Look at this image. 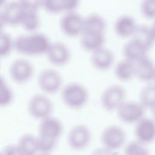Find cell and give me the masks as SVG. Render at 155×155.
<instances>
[{
    "instance_id": "f35d334b",
    "label": "cell",
    "mask_w": 155,
    "mask_h": 155,
    "mask_svg": "<svg viewBox=\"0 0 155 155\" xmlns=\"http://www.w3.org/2000/svg\"><path fill=\"white\" fill-rule=\"evenodd\" d=\"M37 155H51V153H45V152H39Z\"/></svg>"
},
{
    "instance_id": "277c9868",
    "label": "cell",
    "mask_w": 155,
    "mask_h": 155,
    "mask_svg": "<svg viewBox=\"0 0 155 155\" xmlns=\"http://www.w3.org/2000/svg\"><path fill=\"white\" fill-rule=\"evenodd\" d=\"M37 84L43 94H54L62 88V76L56 69L47 68L42 70L38 74Z\"/></svg>"
},
{
    "instance_id": "4dcf8cb0",
    "label": "cell",
    "mask_w": 155,
    "mask_h": 155,
    "mask_svg": "<svg viewBox=\"0 0 155 155\" xmlns=\"http://www.w3.org/2000/svg\"><path fill=\"white\" fill-rule=\"evenodd\" d=\"M63 12H75L80 4V0H59Z\"/></svg>"
},
{
    "instance_id": "4316f807",
    "label": "cell",
    "mask_w": 155,
    "mask_h": 155,
    "mask_svg": "<svg viewBox=\"0 0 155 155\" xmlns=\"http://www.w3.org/2000/svg\"><path fill=\"white\" fill-rule=\"evenodd\" d=\"M125 155H150L145 145L137 140H133L128 143L124 149Z\"/></svg>"
},
{
    "instance_id": "8fae6325",
    "label": "cell",
    "mask_w": 155,
    "mask_h": 155,
    "mask_svg": "<svg viewBox=\"0 0 155 155\" xmlns=\"http://www.w3.org/2000/svg\"><path fill=\"white\" fill-rule=\"evenodd\" d=\"M91 139V132L84 124H78L73 127L67 135V143L69 147L74 150L85 148Z\"/></svg>"
},
{
    "instance_id": "4fadbf2b",
    "label": "cell",
    "mask_w": 155,
    "mask_h": 155,
    "mask_svg": "<svg viewBox=\"0 0 155 155\" xmlns=\"http://www.w3.org/2000/svg\"><path fill=\"white\" fill-rule=\"evenodd\" d=\"M136 140L146 145L155 140V120L143 117L136 123L134 130Z\"/></svg>"
},
{
    "instance_id": "836d02e7",
    "label": "cell",
    "mask_w": 155,
    "mask_h": 155,
    "mask_svg": "<svg viewBox=\"0 0 155 155\" xmlns=\"http://www.w3.org/2000/svg\"><path fill=\"white\" fill-rule=\"evenodd\" d=\"M91 155H117V153L103 146L94 150Z\"/></svg>"
},
{
    "instance_id": "603a6c76",
    "label": "cell",
    "mask_w": 155,
    "mask_h": 155,
    "mask_svg": "<svg viewBox=\"0 0 155 155\" xmlns=\"http://www.w3.org/2000/svg\"><path fill=\"white\" fill-rule=\"evenodd\" d=\"M106 28V22L104 18L96 13L89 15L84 18L83 31L104 33Z\"/></svg>"
},
{
    "instance_id": "9c48e42d",
    "label": "cell",
    "mask_w": 155,
    "mask_h": 155,
    "mask_svg": "<svg viewBox=\"0 0 155 155\" xmlns=\"http://www.w3.org/2000/svg\"><path fill=\"white\" fill-rule=\"evenodd\" d=\"M84 18L76 11L65 13L59 22L62 32L69 38L80 36L84 29Z\"/></svg>"
},
{
    "instance_id": "8992f818",
    "label": "cell",
    "mask_w": 155,
    "mask_h": 155,
    "mask_svg": "<svg viewBox=\"0 0 155 155\" xmlns=\"http://www.w3.org/2000/svg\"><path fill=\"white\" fill-rule=\"evenodd\" d=\"M35 69L32 63L24 58L14 60L10 65L8 74L10 79L17 84H25L33 78Z\"/></svg>"
},
{
    "instance_id": "cb8c5ba5",
    "label": "cell",
    "mask_w": 155,
    "mask_h": 155,
    "mask_svg": "<svg viewBox=\"0 0 155 155\" xmlns=\"http://www.w3.org/2000/svg\"><path fill=\"white\" fill-rule=\"evenodd\" d=\"M131 38L140 42L148 50L152 48L155 42L150 27L145 25H138Z\"/></svg>"
},
{
    "instance_id": "e575fe53",
    "label": "cell",
    "mask_w": 155,
    "mask_h": 155,
    "mask_svg": "<svg viewBox=\"0 0 155 155\" xmlns=\"http://www.w3.org/2000/svg\"><path fill=\"white\" fill-rule=\"evenodd\" d=\"M5 25V24L1 13V11L0 10V31L3 30V28Z\"/></svg>"
},
{
    "instance_id": "1f68e13d",
    "label": "cell",
    "mask_w": 155,
    "mask_h": 155,
    "mask_svg": "<svg viewBox=\"0 0 155 155\" xmlns=\"http://www.w3.org/2000/svg\"><path fill=\"white\" fill-rule=\"evenodd\" d=\"M25 10L39 11L41 8V0H17Z\"/></svg>"
},
{
    "instance_id": "3957f363",
    "label": "cell",
    "mask_w": 155,
    "mask_h": 155,
    "mask_svg": "<svg viewBox=\"0 0 155 155\" xmlns=\"http://www.w3.org/2000/svg\"><path fill=\"white\" fill-rule=\"evenodd\" d=\"M61 99L65 106L71 109L78 110L87 104L89 94L83 85L78 82H71L62 88Z\"/></svg>"
},
{
    "instance_id": "7c38bea8",
    "label": "cell",
    "mask_w": 155,
    "mask_h": 155,
    "mask_svg": "<svg viewBox=\"0 0 155 155\" xmlns=\"http://www.w3.org/2000/svg\"><path fill=\"white\" fill-rule=\"evenodd\" d=\"M49 62L56 67H62L70 61L71 53L66 44L62 42H51L46 54Z\"/></svg>"
},
{
    "instance_id": "5bb4252c",
    "label": "cell",
    "mask_w": 155,
    "mask_h": 155,
    "mask_svg": "<svg viewBox=\"0 0 155 155\" xmlns=\"http://www.w3.org/2000/svg\"><path fill=\"white\" fill-rule=\"evenodd\" d=\"M91 54L90 61L95 69L99 71H107L113 65L114 54L111 50L103 47Z\"/></svg>"
},
{
    "instance_id": "f546056e",
    "label": "cell",
    "mask_w": 155,
    "mask_h": 155,
    "mask_svg": "<svg viewBox=\"0 0 155 155\" xmlns=\"http://www.w3.org/2000/svg\"><path fill=\"white\" fill-rule=\"evenodd\" d=\"M41 7L50 14H59L63 12L59 0H41Z\"/></svg>"
},
{
    "instance_id": "44dd1931",
    "label": "cell",
    "mask_w": 155,
    "mask_h": 155,
    "mask_svg": "<svg viewBox=\"0 0 155 155\" xmlns=\"http://www.w3.org/2000/svg\"><path fill=\"white\" fill-rule=\"evenodd\" d=\"M114 73L118 80L129 81L135 77V63L124 58L116 64Z\"/></svg>"
},
{
    "instance_id": "ac0fdd59",
    "label": "cell",
    "mask_w": 155,
    "mask_h": 155,
    "mask_svg": "<svg viewBox=\"0 0 155 155\" xmlns=\"http://www.w3.org/2000/svg\"><path fill=\"white\" fill-rule=\"evenodd\" d=\"M135 63V77L144 82L154 80L155 64L148 56Z\"/></svg>"
},
{
    "instance_id": "7a4b0ae2",
    "label": "cell",
    "mask_w": 155,
    "mask_h": 155,
    "mask_svg": "<svg viewBox=\"0 0 155 155\" xmlns=\"http://www.w3.org/2000/svg\"><path fill=\"white\" fill-rule=\"evenodd\" d=\"M63 131L61 121L52 116L40 120L37 136L40 152L51 153Z\"/></svg>"
},
{
    "instance_id": "8d00e7d4",
    "label": "cell",
    "mask_w": 155,
    "mask_h": 155,
    "mask_svg": "<svg viewBox=\"0 0 155 155\" xmlns=\"http://www.w3.org/2000/svg\"><path fill=\"white\" fill-rule=\"evenodd\" d=\"M7 2V0H0V8L3 7L6 3Z\"/></svg>"
},
{
    "instance_id": "6da1fadb",
    "label": "cell",
    "mask_w": 155,
    "mask_h": 155,
    "mask_svg": "<svg viewBox=\"0 0 155 155\" xmlns=\"http://www.w3.org/2000/svg\"><path fill=\"white\" fill-rule=\"evenodd\" d=\"M51 43L47 35L37 31L19 35L13 40L16 51L28 56L45 54Z\"/></svg>"
},
{
    "instance_id": "2e32d148",
    "label": "cell",
    "mask_w": 155,
    "mask_h": 155,
    "mask_svg": "<svg viewBox=\"0 0 155 155\" xmlns=\"http://www.w3.org/2000/svg\"><path fill=\"white\" fill-rule=\"evenodd\" d=\"M138 25L134 18L124 15L117 18L114 24V30L116 35L121 38H132Z\"/></svg>"
},
{
    "instance_id": "30bf717a",
    "label": "cell",
    "mask_w": 155,
    "mask_h": 155,
    "mask_svg": "<svg viewBox=\"0 0 155 155\" xmlns=\"http://www.w3.org/2000/svg\"><path fill=\"white\" fill-rule=\"evenodd\" d=\"M145 108L136 101H125L116 110L119 119L126 124L137 123L144 117Z\"/></svg>"
},
{
    "instance_id": "9a60e30c",
    "label": "cell",
    "mask_w": 155,
    "mask_h": 155,
    "mask_svg": "<svg viewBox=\"0 0 155 155\" xmlns=\"http://www.w3.org/2000/svg\"><path fill=\"white\" fill-rule=\"evenodd\" d=\"M24 11V8L18 1L7 2L1 10L5 25L12 27L20 25Z\"/></svg>"
},
{
    "instance_id": "7402d4cb",
    "label": "cell",
    "mask_w": 155,
    "mask_h": 155,
    "mask_svg": "<svg viewBox=\"0 0 155 155\" xmlns=\"http://www.w3.org/2000/svg\"><path fill=\"white\" fill-rule=\"evenodd\" d=\"M38 12L24 9L20 25L27 31L29 33L36 32L39 28L41 19Z\"/></svg>"
},
{
    "instance_id": "74e56055",
    "label": "cell",
    "mask_w": 155,
    "mask_h": 155,
    "mask_svg": "<svg viewBox=\"0 0 155 155\" xmlns=\"http://www.w3.org/2000/svg\"><path fill=\"white\" fill-rule=\"evenodd\" d=\"M152 111V114H153V116L154 117V120H155V105L153 106L151 109H150Z\"/></svg>"
},
{
    "instance_id": "83f0119b",
    "label": "cell",
    "mask_w": 155,
    "mask_h": 155,
    "mask_svg": "<svg viewBox=\"0 0 155 155\" xmlns=\"http://www.w3.org/2000/svg\"><path fill=\"white\" fill-rule=\"evenodd\" d=\"M14 48L13 40L11 36L5 31H0V58L8 56Z\"/></svg>"
},
{
    "instance_id": "d6a6232c",
    "label": "cell",
    "mask_w": 155,
    "mask_h": 155,
    "mask_svg": "<svg viewBox=\"0 0 155 155\" xmlns=\"http://www.w3.org/2000/svg\"><path fill=\"white\" fill-rule=\"evenodd\" d=\"M1 155H22L16 144L5 146L1 152Z\"/></svg>"
},
{
    "instance_id": "f1b7e54d",
    "label": "cell",
    "mask_w": 155,
    "mask_h": 155,
    "mask_svg": "<svg viewBox=\"0 0 155 155\" xmlns=\"http://www.w3.org/2000/svg\"><path fill=\"white\" fill-rule=\"evenodd\" d=\"M140 10L144 18L155 19V0H142Z\"/></svg>"
},
{
    "instance_id": "d6986e66",
    "label": "cell",
    "mask_w": 155,
    "mask_h": 155,
    "mask_svg": "<svg viewBox=\"0 0 155 155\" xmlns=\"http://www.w3.org/2000/svg\"><path fill=\"white\" fill-rule=\"evenodd\" d=\"M148 51L143 44L133 38L127 42L123 47L124 58L133 62L147 56Z\"/></svg>"
},
{
    "instance_id": "ffe728a7",
    "label": "cell",
    "mask_w": 155,
    "mask_h": 155,
    "mask_svg": "<svg viewBox=\"0 0 155 155\" xmlns=\"http://www.w3.org/2000/svg\"><path fill=\"white\" fill-rule=\"evenodd\" d=\"M22 155H37L40 152L37 136L31 133H25L16 144Z\"/></svg>"
},
{
    "instance_id": "484cf974",
    "label": "cell",
    "mask_w": 155,
    "mask_h": 155,
    "mask_svg": "<svg viewBox=\"0 0 155 155\" xmlns=\"http://www.w3.org/2000/svg\"><path fill=\"white\" fill-rule=\"evenodd\" d=\"M13 92L5 79L0 75V108L9 106L13 102Z\"/></svg>"
},
{
    "instance_id": "d590c367",
    "label": "cell",
    "mask_w": 155,
    "mask_h": 155,
    "mask_svg": "<svg viewBox=\"0 0 155 155\" xmlns=\"http://www.w3.org/2000/svg\"><path fill=\"white\" fill-rule=\"evenodd\" d=\"M150 30H151L152 35L153 36V38L154 39V41H155V21H154V22L153 23V24L150 27Z\"/></svg>"
},
{
    "instance_id": "e0dca14e",
    "label": "cell",
    "mask_w": 155,
    "mask_h": 155,
    "mask_svg": "<svg viewBox=\"0 0 155 155\" xmlns=\"http://www.w3.org/2000/svg\"><path fill=\"white\" fill-rule=\"evenodd\" d=\"M80 44L82 48L91 53L103 47L105 44V33L84 31L80 36Z\"/></svg>"
},
{
    "instance_id": "60d3db41",
    "label": "cell",
    "mask_w": 155,
    "mask_h": 155,
    "mask_svg": "<svg viewBox=\"0 0 155 155\" xmlns=\"http://www.w3.org/2000/svg\"><path fill=\"white\" fill-rule=\"evenodd\" d=\"M154 81H155V77H154Z\"/></svg>"
},
{
    "instance_id": "5b68a950",
    "label": "cell",
    "mask_w": 155,
    "mask_h": 155,
    "mask_svg": "<svg viewBox=\"0 0 155 155\" xmlns=\"http://www.w3.org/2000/svg\"><path fill=\"white\" fill-rule=\"evenodd\" d=\"M53 105L47 95L43 93L35 94L29 99L27 111L30 116L41 120L51 116Z\"/></svg>"
},
{
    "instance_id": "d4e9b609",
    "label": "cell",
    "mask_w": 155,
    "mask_h": 155,
    "mask_svg": "<svg viewBox=\"0 0 155 155\" xmlns=\"http://www.w3.org/2000/svg\"><path fill=\"white\" fill-rule=\"evenodd\" d=\"M140 103L145 108L151 109L155 105V83L148 84L140 93Z\"/></svg>"
},
{
    "instance_id": "ab89813d",
    "label": "cell",
    "mask_w": 155,
    "mask_h": 155,
    "mask_svg": "<svg viewBox=\"0 0 155 155\" xmlns=\"http://www.w3.org/2000/svg\"><path fill=\"white\" fill-rule=\"evenodd\" d=\"M0 155H1V152H0Z\"/></svg>"
},
{
    "instance_id": "52a82bcc",
    "label": "cell",
    "mask_w": 155,
    "mask_h": 155,
    "mask_svg": "<svg viewBox=\"0 0 155 155\" xmlns=\"http://www.w3.org/2000/svg\"><path fill=\"white\" fill-rule=\"evenodd\" d=\"M126 91L119 85L114 84L107 87L101 96V104L104 110L108 111L116 110L125 101Z\"/></svg>"
},
{
    "instance_id": "ba28073f",
    "label": "cell",
    "mask_w": 155,
    "mask_h": 155,
    "mask_svg": "<svg viewBox=\"0 0 155 155\" xmlns=\"http://www.w3.org/2000/svg\"><path fill=\"white\" fill-rule=\"evenodd\" d=\"M126 138L127 136L124 130L116 125L106 127L101 136L103 146L113 151L120 149L125 144Z\"/></svg>"
}]
</instances>
